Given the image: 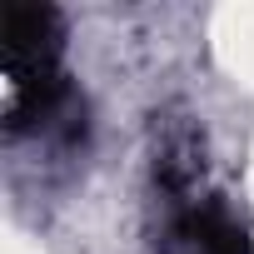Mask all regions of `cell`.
<instances>
[{"mask_svg":"<svg viewBox=\"0 0 254 254\" xmlns=\"http://www.w3.org/2000/svg\"><path fill=\"white\" fill-rule=\"evenodd\" d=\"M150 244L155 254H254L249 224L219 185H209L204 140L190 120L165 115L150 150Z\"/></svg>","mask_w":254,"mask_h":254,"instance_id":"7a4b0ae2","label":"cell"},{"mask_svg":"<svg viewBox=\"0 0 254 254\" xmlns=\"http://www.w3.org/2000/svg\"><path fill=\"white\" fill-rule=\"evenodd\" d=\"M5 140L45 160H75L90 140V110L65 70V15L55 5H5Z\"/></svg>","mask_w":254,"mask_h":254,"instance_id":"6da1fadb","label":"cell"}]
</instances>
